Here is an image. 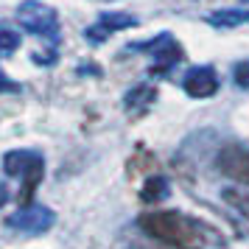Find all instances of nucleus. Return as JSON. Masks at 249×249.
Returning a JSON list of instances; mask_svg holds the SVG:
<instances>
[{"label": "nucleus", "instance_id": "nucleus-1", "mask_svg": "<svg viewBox=\"0 0 249 249\" xmlns=\"http://www.w3.org/2000/svg\"><path fill=\"white\" fill-rule=\"evenodd\" d=\"M140 227L151 238H157V241L177 249H204V244H207L204 224H199V221H193V218L182 213H174V210L143 213L140 215Z\"/></svg>", "mask_w": 249, "mask_h": 249}, {"label": "nucleus", "instance_id": "nucleus-2", "mask_svg": "<svg viewBox=\"0 0 249 249\" xmlns=\"http://www.w3.org/2000/svg\"><path fill=\"white\" fill-rule=\"evenodd\" d=\"M53 221H56V213H53L51 207H45V204H25V207H20L14 215L6 218V227L20 230V232L39 235V232L51 230Z\"/></svg>", "mask_w": 249, "mask_h": 249}, {"label": "nucleus", "instance_id": "nucleus-3", "mask_svg": "<svg viewBox=\"0 0 249 249\" xmlns=\"http://www.w3.org/2000/svg\"><path fill=\"white\" fill-rule=\"evenodd\" d=\"M17 20L25 25V31H31V34H56V12L53 9H48L42 3H36V0H25L20 3V9H17Z\"/></svg>", "mask_w": 249, "mask_h": 249}, {"label": "nucleus", "instance_id": "nucleus-4", "mask_svg": "<svg viewBox=\"0 0 249 249\" xmlns=\"http://www.w3.org/2000/svg\"><path fill=\"white\" fill-rule=\"evenodd\" d=\"M215 165H218V171L224 177L249 188V148L247 146H238V143L224 146L218 151V157H215Z\"/></svg>", "mask_w": 249, "mask_h": 249}, {"label": "nucleus", "instance_id": "nucleus-5", "mask_svg": "<svg viewBox=\"0 0 249 249\" xmlns=\"http://www.w3.org/2000/svg\"><path fill=\"white\" fill-rule=\"evenodd\" d=\"M182 87H185V92H188L191 98H210V95H215V90H218V76H215L213 68H193L191 73L185 76Z\"/></svg>", "mask_w": 249, "mask_h": 249}, {"label": "nucleus", "instance_id": "nucleus-6", "mask_svg": "<svg viewBox=\"0 0 249 249\" xmlns=\"http://www.w3.org/2000/svg\"><path fill=\"white\" fill-rule=\"evenodd\" d=\"M135 23L137 20L129 17V14H104L101 20H98V25L90 28L87 34H90L92 39H101V36L112 34V31H124V28H129V25H135Z\"/></svg>", "mask_w": 249, "mask_h": 249}, {"label": "nucleus", "instance_id": "nucleus-7", "mask_svg": "<svg viewBox=\"0 0 249 249\" xmlns=\"http://www.w3.org/2000/svg\"><path fill=\"white\" fill-rule=\"evenodd\" d=\"M36 160H39V154H34V151H9L3 157V171L9 177H23Z\"/></svg>", "mask_w": 249, "mask_h": 249}, {"label": "nucleus", "instance_id": "nucleus-8", "mask_svg": "<svg viewBox=\"0 0 249 249\" xmlns=\"http://www.w3.org/2000/svg\"><path fill=\"white\" fill-rule=\"evenodd\" d=\"M207 23L218 25V28H238V25L249 23V12L247 9H224V12H213V14H207Z\"/></svg>", "mask_w": 249, "mask_h": 249}, {"label": "nucleus", "instance_id": "nucleus-9", "mask_svg": "<svg viewBox=\"0 0 249 249\" xmlns=\"http://www.w3.org/2000/svg\"><path fill=\"white\" fill-rule=\"evenodd\" d=\"M42 174H45V162H42V157L36 160L31 168L23 174V179H25V188L23 193H20V204H28V199H31V193L36 191V185L42 182Z\"/></svg>", "mask_w": 249, "mask_h": 249}, {"label": "nucleus", "instance_id": "nucleus-10", "mask_svg": "<svg viewBox=\"0 0 249 249\" xmlns=\"http://www.w3.org/2000/svg\"><path fill=\"white\" fill-rule=\"evenodd\" d=\"M168 196V182L162 179V177H151V179H146V185H143V191H140V199L143 202H162Z\"/></svg>", "mask_w": 249, "mask_h": 249}, {"label": "nucleus", "instance_id": "nucleus-11", "mask_svg": "<svg viewBox=\"0 0 249 249\" xmlns=\"http://www.w3.org/2000/svg\"><path fill=\"white\" fill-rule=\"evenodd\" d=\"M221 196H224V202L230 204L232 210H238V213L244 215V218H249V193L238 191V188H227Z\"/></svg>", "mask_w": 249, "mask_h": 249}, {"label": "nucleus", "instance_id": "nucleus-12", "mask_svg": "<svg viewBox=\"0 0 249 249\" xmlns=\"http://www.w3.org/2000/svg\"><path fill=\"white\" fill-rule=\"evenodd\" d=\"M154 53H157V59H160V62H157V70H160V73H162V70L168 68V65H174V62L182 56L179 45H177V42H171V36L165 39V48H157Z\"/></svg>", "mask_w": 249, "mask_h": 249}, {"label": "nucleus", "instance_id": "nucleus-13", "mask_svg": "<svg viewBox=\"0 0 249 249\" xmlns=\"http://www.w3.org/2000/svg\"><path fill=\"white\" fill-rule=\"evenodd\" d=\"M232 79H235L238 87H244V90H249V62H241L235 68V73H232Z\"/></svg>", "mask_w": 249, "mask_h": 249}, {"label": "nucleus", "instance_id": "nucleus-14", "mask_svg": "<svg viewBox=\"0 0 249 249\" xmlns=\"http://www.w3.org/2000/svg\"><path fill=\"white\" fill-rule=\"evenodd\" d=\"M20 45V36L14 31H0V51H14Z\"/></svg>", "mask_w": 249, "mask_h": 249}, {"label": "nucleus", "instance_id": "nucleus-15", "mask_svg": "<svg viewBox=\"0 0 249 249\" xmlns=\"http://www.w3.org/2000/svg\"><path fill=\"white\" fill-rule=\"evenodd\" d=\"M6 202H9V188H6V185L0 182V207H3Z\"/></svg>", "mask_w": 249, "mask_h": 249}, {"label": "nucleus", "instance_id": "nucleus-16", "mask_svg": "<svg viewBox=\"0 0 249 249\" xmlns=\"http://www.w3.org/2000/svg\"><path fill=\"white\" fill-rule=\"evenodd\" d=\"M0 90H17V87H14L12 81H6L3 76H0Z\"/></svg>", "mask_w": 249, "mask_h": 249}, {"label": "nucleus", "instance_id": "nucleus-17", "mask_svg": "<svg viewBox=\"0 0 249 249\" xmlns=\"http://www.w3.org/2000/svg\"><path fill=\"white\" fill-rule=\"evenodd\" d=\"M244 3H249V0H244Z\"/></svg>", "mask_w": 249, "mask_h": 249}]
</instances>
